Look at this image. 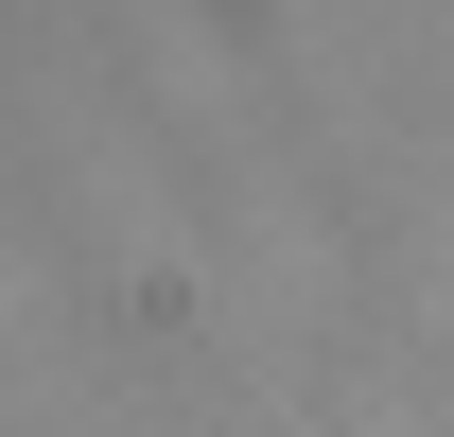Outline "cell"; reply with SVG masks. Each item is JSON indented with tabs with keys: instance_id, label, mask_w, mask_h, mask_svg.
<instances>
[]
</instances>
